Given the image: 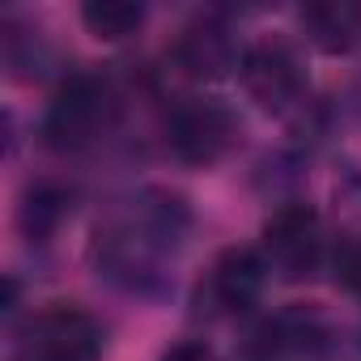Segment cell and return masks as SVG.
<instances>
[{"label": "cell", "instance_id": "7", "mask_svg": "<svg viewBox=\"0 0 361 361\" xmlns=\"http://www.w3.org/2000/svg\"><path fill=\"white\" fill-rule=\"evenodd\" d=\"M264 289V264L255 251H226L213 268V293L221 306L230 310H243L259 298Z\"/></svg>", "mask_w": 361, "mask_h": 361}, {"label": "cell", "instance_id": "6", "mask_svg": "<svg viewBox=\"0 0 361 361\" xmlns=\"http://www.w3.org/2000/svg\"><path fill=\"white\" fill-rule=\"evenodd\" d=\"M302 26L314 47L348 51L361 35V5H353V0H314V5L302 9Z\"/></svg>", "mask_w": 361, "mask_h": 361}, {"label": "cell", "instance_id": "9", "mask_svg": "<svg viewBox=\"0 0 361 361\" xmlns=\"http://www.w3.org/2000/svg\"><path fill=\"white\" fill-rule=\"evenodd\" d=\"M183 60L192 73H221V64L230 60V47L217 30H204V35H188L183 43Z\"/></svg>", "mask_w": 361, "mask_h": 361}, {"label": "cell", "instance_id": "10", "mask_svg": "<svg viewBox=\"0 0 361 361\" xmlns=\"http://www.w3.org/2000/svg\"><path fill=\"white\" fill-rule=\"evenodd\" d=\"M161 361H217L204 344H178V348H170Z\"/></svg>", "mask_w": 361, "mask_h": 361}, {"label": "cell", "instance_id": "3", "mask_svg": "<svg viewBox=\"0 0 361 361\" xmlns=\"http://www.w3.org/2000/svg\"><path fill=\"white\" fill-rule=\"evenodd\" d=\"M102 111H106V85H102L98 77H73V81L56 94L43 132H47L51 145L77 149V145H85V140L94 136V128L102 123Z\"/></svg>", "mask_w": 361, "mask_h": 361}, {"label": "cell", "instance_id": "8", "mask_svg": "<svg viewBox=\"0 0 361 361\" xmlns=\"http://www.w3.org/2000/svg\"><path fill=\"white\" fill-rule=\"evenodd\" d=\"M81 22H85L90 35H98L106 43H119V39L140 30L145 9L132 5V0H85V5H81Z\"/></svg>", "mask_w": 361, "mask_h": 361}, {"label": "cell", "instance_id": "2", "mask_svg": "<svg viewBox=\"0 0 361 361\" xmlns=\"http://www.w3.org/2000/svg\"><path fill=\"white\" fill-rule=\"evenodd\" d=\"M234 136V119L213 98H192L170 115V149L183 161H213L226 153Z\"/></svg>", "mask_w": 361, "mask_h": 361}, {"label": "cell", "instance_id": "4", "mask_svg": "<svg viewBox=\"0 0 361 361\" xmlns=\"http://www.w3.org/2000/svg\"><path fill=\"white\" fill-rule=\"evenodd\" d=\"M264 247H268L272 264H281L289 276L314 268L319 247H323V238H319V217H314L306 204H285V209H276L272 221L264 226Z\"/></svg>", "mask_w": 361, "mask_h": 361}, {"label": "cell", "instance_id": "1", "mask_svg": "<svg viewBox=\"0 0 361 361\" xmlns=\"http://www.w3.org/2000/svg\"><path fill=\"white\" fill-rule=\"evenodd\" d=\"M98 353H102L98 323L77 306H51L30 323L18 361H98Z\"/></svg>", "mask_w": 361, "mask_h": 361}, {"label": "cell", "instance_id": "5", "mask_svg": "<svg viewBox=\"0 0 361 361\" xmlns=\"http://www.w3.org/2000/svg\"><path fill=\"white\" fill-rule=\"evenodd\" d=\"M243 85L264 106H285L302 94V64L285 43H255L243 56Z\"/></svg>", "mask_w": 361, "mask_h": 361}]
</instances>
